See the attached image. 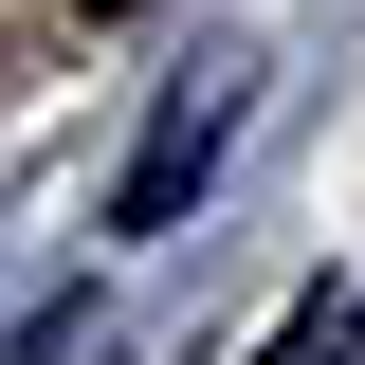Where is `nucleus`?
I'll return each mask as SVG.
<instances>
[{
  "mask_svg": "<svg viewBox=\"0 0 365 365\" xmlns=\"http://www.w3.org/2000/svg\"><path fill=\"white\" fill-rule=\"evenodd\" d=\"M73 19H146V0H73Z\"/></svg>",
  "mask_w": 365,
  "mask_h": 365,
  "instance_id": "nucleus-2",
  "label": "nucleus"
},
{
  "mask_svg": "<svg viewBox=\"0 0 365 365\" xmlns=\"http://www.w3.org/2000/svg\"><path fill=\"white\" fill-rule=\"evenodd\" d=\"M220 146H237V73H182L165 110H146V146H128V182H110V237H165L201 182H220Z\"/></svg>",
  "mask_w": 365,
  "mask_h": 365,
  "instance_id": "nucleus-1",
  "label": "nucleus"
}]
</instances>
